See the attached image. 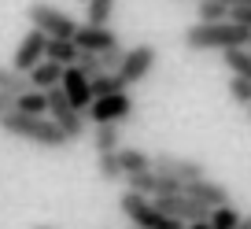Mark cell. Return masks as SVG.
Segmentation results:
<instances>
[{
  "label": "cell",
  "instance_id": "cell-1",
  "mask_svg": "<svg viewBox=\"0 0 251 229\" xmlns=\"http://www.w3.org/2000/svg\"><path fill=\"white\" fill-rule=\"evenodd\" d=\"M251 30L236 23H192L181 41L188 52H229V48H248Z\"/></svg>",
  "mask_w": 251,
  "mask_h": 229
},
{
  "label": "cell",
  "instance_id": "cell-2",
  "mask_svg": "<svg viewBox=\"0 0 251 229\" xmlns=\"http://www.w3.org/2000/svg\"><path fill=\"white\" fill-rule=\"evenodd\" d=\"M0 126H4V133L33 141V144H41V148H67V144H71L67 133H63L48 115H19V111H11V115L0 119Z\"/></svg>",
  "mask_w": 251,
  "mask_h": 229
},
{
  "label": "cell",
  "instance_id": "cell-3",
  "mask_svg": "<svg viewBox=\"0 0 251 229\" xmlns=\"http://www.w3.org/2000/svg\"><path fill=\"white\" fill-rule=\"evenodd\" d=\"M118 211L129 218V226H133V229H185V222L166 218L151 200L137 196V192H129V189H122V196H118Z\"/></svg>",
  "mask_w": 251,
  "mask_h": 229
},
{
  "label": "cell",
  "instance_id": "cell-4",
  "mask_svg": "<svg viewBox=\"0 0 251 229\" xmlns=\"http://www.w3.org/2000/svg\"><path fill=\"white\" fill-rule=\"evenodd\" d=\"M26 19H30L33 30H41L45 37H67V41H74V33H78V26H81L74 15L59 11L55 4H45V0L30 4V8H26Z\"/></svg>",
  "mask_w": 251,
  "mask_h": 229
},
{
  "label": "cell",
  "instance_id": "cell-5",
  "mask_svg": "<svg viewBox=\"0 0 251 229\" xmlns=\"http://www.w3.org/2000/svg\"><path fill=\"white\" fill-rule=\"evenodd\" d=\"M48 119L55 122V126L67 133V141H81V137L89 133V119L81 115L78 107H71V100L63 96V89L55 85V89H48Z\"/></svg>",
  "mask_w": 251,
  "mask_h": 229
},
{
  "label": "cell",
  "instance_id": "cell-6",
  "mask_svg": "<svg viewBox=\"0 0 251 229\" xmlns=\"http://www.w3.org/2000/svg\"><path fill=\"white\" fill-rule=\"evenodd\" d=\"M133 115V100L126 93H111V96H96L89 103L85 119H93V126H122Z\"/></svg>",
  "mask_w": 251,
  "mask_h": 229
},
{
  "label": "cell",
  "instance_id": "cell-7",
  "mask_svg": "<svg viewBox=\"0 0 251 229\" xmlns=\"http://www.w3.org/2000/svg\"><path fill=\"white\" fill-rule=\"evenodd\" d=\"M151 170L163 178H174L177 185H188V181H200L207 178V166L200 159H185V155H170V152H159L151 155Z\"/></svg>",
  "mask_w": 251,
  "mask_h": 229
},
{
  "label": "cell",
  "instance_id": "cell-8",
  "mask_svg": "<svg viewBox=\"0 0 251 229\" xmlns=\"http://www.w3.org/2000/svg\"><path fill=\"white\" fill-rule=\"evenodd\" d=\"M159 52L155 45H133L122 52V67H118V81L122 85H137V81H144L151 74V67H155Z\"/></svg>",
  "mask_w": 251,
  "mask_h": 229
},
{
  "label": "cell",
  "instance_id": "cell-9",
  "mask_svg": "<svg viewBox=\"0 0 251 229\" xmlns=\"http://www.w3.org/2000/svg\"><path fill=\"white\" fill-rule=\"evenodd\" d=\"M45 45H48V37H45L41 30H33V26H30V33L19 41L15 55H11V71H15V74H30L33 67L45 59Z\"/></svg>",
  "mask_w": 251,
  "mask_h": 229
},
{
  "label": "cell",
  "instance_id": "cell-10",
  "mask_svg": "<svg viewBox=\"0 0 251 229\" xmlns=\"http://www.w3.org/2000/svg\"><path fill=\"white\" fill-rule=\"evenodd\" d=\"M181 192H185L188 200H196V204H203L207 211H214V207H226L229 200V189L222 181H211V178H200V181H188V185H181Z\"/></svg>",
  "mask_w": 251,
  "mask_h": 229
},
{
  "label": "cell",
  "instance_id": "cell-11",
  "mask_svg": "<svg viewBox=\"0 0 251 229\" xmlns=\"http://www.w3.org/2000/svg\"><path fill=\"white\" fill-rule=\"evenodd\" d=\"M59 89H63V96L71 100V107H78L81 115L89 111V103H93V89H89V78L78 71V67H63Z\"/></svg>",
  "mask_w": 251,
  "mask_h": 229
},
{
  "label": "cell",
  "instance_id": "cell-12",
  "mask_svg": "<svg viewBox=\"0 0 251 229\" xmlns=\"http://www.w3.org/2000/svg\"><path fill=\"white\" fill-rule=\"evenodd\" d=\"M74 45H78V52H111V48H118V33L111 30V26H78V33H74Z\"/></svg>",
  "mask_w": 251,
  "mask_h": 229
},
{
  "label": "cell",
  "instance_id": "cell-13",
  "mask_svg": "<svg viewBox=\"0 0 251 229\" xmlns=\"http://www.w3.org/2000/svg\"><path fill=\"white\" fill-rule=\"evenodd\" d=\"M78 45L74 41H67V37H48V45H45V59L48 63H59V67H74L78 63Z\"/></svg>",
  "mask_w": 251,
  "mask_h": 229
},
{
  "label": "cell",
  "instance_id": "cell-14",
  "mask_svg": "<svg viewBox=\"0 0 251 229\" xmlns=\"http://www.w3.org/2000/svg\"><path fill=\"white\" fill-rule=\"evenodd\" d=\"M26 78H30V89H37V93H48V89H55L63 81V67L59 63H48V59H41L37 67H33L30 74H26Z\"/></svg>",
  "mask_w": 251,
  "mask_h": 229
},
{
  "label": "cell",
  "instance_id": "cell-15",
  "mask_svg": "<svg viewBox=\"0 0 251 229\" xmlns=\"http://www.w3.org/2000/svg\"><path fill=\"white\" fill-rule=\"evenodd\" d=\"M93 148L96 155H111L122 148V126H93Z\"/></svg>",
  "mask_w": 251,
  "mask_h": 229
},
{
  "label": "cell",
  "instance_id": "cell-16",
  "mask_svg": "<svg viewBox=\"0 0 251 229\" xmlns=\"http://www.w3.org/2000/svg\"><path fill=\"white\" fill-rule=\"evenodd\" d=\"M115 155H118V166H122L126 178L141 174V170H151V155H148V152H141V148H118Z\"/></svg>",
  "mask_w": 251,
  "mask_h": 229
},
{
  "label": "cell",
  "instance_id": "cell-17",
  "mask_svg": "<svg viewBox=\"0 0 251 229\" xmlns=\"http://www.w3.org/2000/svg\"><path fill=\"white\" fill-rule=\"evenodd\" d=\"M222 63L229 67L233 78L251 81V52H248V48H229V52H222Z\"/></svg>",
  "mask_w": 251,
  "mask_h": 229
},
{
  "label": "cell",
  "instance_id": "cell-18",
  "mask_svg": "<svg viewBox=\"0 0 251 229\" xmlns=\"http://www.w3.org/2000/svg\"><path fill=\"white\" fill-rule=\"evenodd\" d=\"M118 0H89L85 4V26H111Z\"/></svg>",
  "mask_w": 251,
  "mask_h": 229
},
{
  "label": "cell",
  "instance_id": "cell-19",
  "mask_svg": "<svg viewBox=\"0 0 251 229\" xmlns=\"http://www.w3.org/2000/svg\"><path fill=\"white\" fill-rule=\"evenodd\" d=\"M15 111L19 115H48V96L37 93V89H30V93H23L15 100Z\"/></svg>",
  "mask_w": 251,
  "mask_h": 229
},
{
  "label": "cell",
  "instance_id": "cell-20",
  "mask_svg": "<svg viewBox=\"0 0 251 229\" xmlns=\"http://www.w3.org/2000/svg\"><path fill=\"white\" fill-rule=\"evenodd\" d=\"M207 226H211V229H236V226H240V211H236L233 204L214 207V211L207 214Z\"/></svg>",
  "mask_w": 251,
  "mask_h": 229
},
{
  "label": "cell",
  "instance_id": "cell-21",
  "mask_svg": "<svg viewBox=\"0 0 251 229\" xmlns=\"http://www.w3.org/2000/svg\"><path fill=\"white\" fill-rule=\"evenodd\" d=\"M196 19L200 23H229V8L222 0H200L196 4Z\"/></svg>",
  "mask_w": 251,
  "mask_h": 229
},
{
  "label": "cell",
  "instance_id": "cell-22",
  "mask_svg": "<svg viewBox=\"0 0 251 229\" xmlns=\"http://www.w3.org/2000/svg\"><path fill=\"white\" fill-rule=\"evenodd\" d=\"M89 89H93V100L96 96H111V93H126V85L118 81V74H100V78L89 81Z\"/></svg>",
  "mask_w": 251,
  "mask_h": 229
},
{
  "label": "cell",
  "instance_id": "cell-23",
  "mask_svg": "<svg viewBox=\"0 0 251 229\" xmlns=\"http://www.w3.org/2000/svg\"><path fill=\"white\" fill-rule=\"evenodd\" d=\"M96 170H100L103 181H126V174H122V166H118V155H115V152L96 159Z\"/></svg>",
  "mask_w": 251,
  "mask_h": 229
},
{
  "label": "cell",
  "instance_id": "cell-24",
  "mask_svg": "<svg viewBox=\"0 0 251 229\" xmlns=\"http://www.w3.org/2000/svg\"><path fill=\"white\" fill-rule=\"evenodd\" d=\"M74 67H78V71L85 74L89 81H93V78H100V74H107V71H103V63H100V55H96V52H81V55H78V63H74Z\"/></svg>",
  "mask_w": 251,
  "mask_h": 229
},
{
  "label": "cell",
  "instance_id": "cell-25",
  "mask_svg": "<svg viewBox=\"0 0 251 229\" xmlns=\"http://www.w3.org/2000/svg\"><path fill=\"white\" fill-rule=\"evenodd\" d=\"M226 89H229V100H233V103H240V107H248V103H251V81H244V78H229V81H226Z\"/></svg>",
  "mask_w": 251,
  "mask_h": 229
},
{
  "label": "cell",
  "instance_id": "cell-26",
  "mask_svg": "<svg viewBox=\"0 0 251 229\" xmlns=\"http://www.w3.org/2000/svg\"><path fill=\"white\" fill-rule=\"evenodd\" d=\"M11 111H15V96H11V93H0V119L11 115Z\"/></svg>",
  "mask_w": 251,
  "mask_h": 229
},
{
  "label": "cell",
  "instance_id": "cell-27",
  "mask_svg": "<svg viewBox=\"0 0 251 229\" xmlns=\"http://www.w3.org/2000/svg\"><path fill=\"white\" fill-rule=\"evenodd\" d=\"M236 229H251V214H240V226Z\"/></svg>",
  "mask_w": 251,
  "mask_h": 229
},
{
  "label": "cell",
  "instance_id": "cell-28",
  "mask_svg": "<svg viewBox=\"0 0 251 229\" xmlns=\"http://www.w3.org/2000/svg\"><path fill=\"white\" fill-rule=\"evenodd\" d=\"M185 229H211V226H207V222H188Z\"/></svg>",
  "mask_w": 251,
  "mask_h": 229
},
{
  "label": "cell",
  "instance_id": "cell-29",
  "mask_svg": "<svg viewBox=\"0 0 251 229\" xmlns=\"http://www.w3.org/2000/svg\"><path fill=\"white\" fill-rule=\"evenodd\" d=\"M33 229H52V226H33Z\"/></svg>",
  "mask_w": 251,
  "mask_h": 229
},
{
  "label": "cell",
  "instance_id": "cell-30",
  "mask_svg": "<svg viewBox=\"0 0 251 229\" xmlns=\"http://www.w3.org/2000/svg\"><path fill=\"white\" fill-rule=\"evenodd\" d=\"M248 119H251V103H248Z\"/></svg>",
  "mask_w": 251,
  "mask_h": 229
},
{
  "label": "cell",
  "instance_id": "cell-31",
  "mask_svg": "<svg viewBox=\"0 0 251 229\" xmlns=\"http://www.w3.org/2000/svg\"><path fill=\"white\" fill-rule=\"evenodd\" d=\"M248 52H251V37H248Z\"/></svg>",
  "mask_w": 251,
  "mask_h": 229
},
{
  "label": "cell",
  "instance_id": "cell-32",
  "mask_svg": "<svg viewBox=\"0 0 251 229\" xmlns=\"http://www.w3.org/2000/svg\"><path fill=\"white\" fill-rule=\"evenodd\" d=\"M81 4H89V0H81Z\"/></svg>",
  "mask_w": 251,
  "mask_h": 229
}]
</instances>
